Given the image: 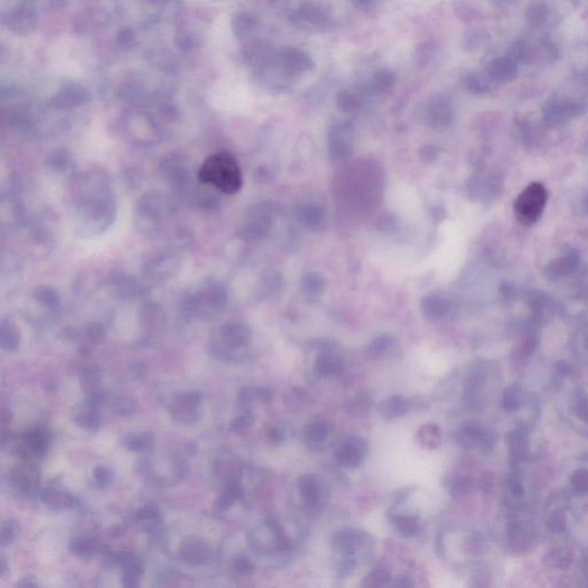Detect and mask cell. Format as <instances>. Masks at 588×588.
Masks as SVG:
<instances>
[{"instance_id":"cell-1","label":"cell","mask_w":588,"mask_h":588,"mask_svg":"<svg viewBox=\"0 0 588 588\" xmlns=\"http://www.w3.org/2000/svg\"><path fill=\"white\" fill-rule=\"evenodd\" d=\"M199 181L218 189L225 194H235L243 186V175L236 158L230 152L209 155L201 165Z\"/></svg>"},{"instance_id":"cell-2","label":"cell","mask_w":588,"mask_h":588,"mask_svg":"<svg viewBox=\"0 0 588 588\" xmlns=\"http://www.w3.org/2000/svg\"><path fill=\"white\" fill-rule=\"evenodd\" d=\"M53 63L63 75L75 77L88 70L90 54L82 44L72 40H63L54 47Z\"/></svg>"},{"instance_id":"cell-3","label":"cell","mask_w":588,"mask_h":588,"mask_svg":"<svg viewBox=\"0 0 588 588\" xmlns=\"http://www.w3.org/2000/svg\"><path fill=\"white\" fill-rule=\"evenodd\" d=\"M548 194L545 186L540 183L530 184L519 194L515 202V214L517 220L524 225L536 223L541 217Z\"/></svg>"},{"instance_id":"cell-4","label":"cell","mask_w":588,"mask_h":588,"mask_svg":"<svg viewBox=\"0 0 588 588\" xmlns=\"http://www.w3.org/2000/svg\"><path fill=\"white\" fill-rule=\"evenodd\" d=\"M368 453V441L358 436H352L337 448L335 460L340 467L356 469L365 462Z\"/></svg>"},{"instance_id":"cell-5","label":"cell","mask_w":588,"mask_h":588,"mask_svg":"<svg viewBox=\"0 0 588 588\" xmlns=\"http://www.w3.org/2000/svg\"><path fill=\"white\" fill-rule=\"evenodd\" d=\"M201 395L197 391L186 392L177 395L169 408V415L173 421L181 424H194L200 421L199 404Z\"/></svg>"},{"instance_id":"cell-6","label":"cell","mask_w":588,"mask_h":588,"mask_svg":"<svg viewBox=\"0 0 588 588\" xmlns=\"http://www.w3.org/2000/svg\"><path fill=\"white\" fill-rule=\"evenodd\" d=\"M352 125L347 122L337 123L330 129L329 158L332 162H342L352 154Z\"/></svg>"},{"instance_id":"cell-7","label":"cell","mask_w":588,"mask_h":588,"mask_svg":"<svg viewBox=\"0 0 588 588\" xmlns=\"http://www.w3.org/2000/svg\"><path fill=\"white\" fill-rule=\"evenodd\" d=\"M372 542V536L360 530L346 529L332 536L331 548L337 555H355L358 548Z\"/></svg>"},{"instance_id":"cell-8","label":"cell","mask_w":588,"mask_h":588,"mask_svg":"<svg viewBox=\"0 0 588 588\" xmlns=\"http://www.w3.org/2000/svg\"><path fill=\"white\" fill-rule=\"evenodd\" d=\"M296 487L307 509L315 510L322 503L323 486L315 475H301L296 480Z\"/></svg>"},{"instance_id":"cell-9","label":"cell","mask_w":588,"mask_h":588,"mask_svg":"<svg viewBox=\"0 0 588 588\" xmlns=\"http://www.w3.org/2000/svg\"><path fill=\"white\" fill-rule=\"evenodd\" d=\"M212 550L209 546L197 537H189L183 540L180 547L181 559L189 564L201 565L211 559Z\"/></svg>"},{"instance_id":"cell-10","label":"cell","mask_w":588,"mask_h":588,"mask_svg":"<svg viewBox=\"0 0 588 588\" xmlns=\"http://www.w3.org/2000/svg\"><path fill=\"white\" fill-rule=\"evenodd\" d=\"M314 363V372L319 377H338L344 372V361L331 347H324Z\"/></svg>"},{"instance_id":"cell-11","label":"cell","mask_w":588,"mask_h":588,"mask_svg":"<svg viewBox=\"0 0 588 588\" xmlns=\"http://www.w3.org/2000/svg\"><path fill=\"white\" fill-rule=\"evenodd\" d=\"M421 310L425 319L437 321L447 315L452 309V303L440 293H430L421 300Z\"/></svg>"},{"instance_id":"cell-12","label":"cell","mask_w":588,"mask_h":588,"mask_svg":"<svg viewBox=\"0 0 588 588\" xmlns=\"http://www.w3.org/2000/svg\"><path fill=\"white\" fill-rule=\"evenodd\" d=\"M296 217L309 230L321 231L326 225V213L323 208L312 202L299 205L296 209Z\"/></svg>"},{"instance_id":"cell-13","label":"cell","mask_w":588,"mask_h":588,"mask_svg":"<svg viewBox=\"0 0 588 588\" xmlns=\"http://www.w3.org/2000/svg\"><path fill=\"white\" fill-rule=\"evenodd\" d=\"M221 335L224 347L228 351H237L243 349L250 342L252 332L244 324H229L221 328Z\"/></svg>"},{"instance_id":"cell-14","label":"cell","mask_w":588,"mask_h":588,"mask_svg":"<svg viewBox=\"0 0 588 588\" xmlns=\"http://www.w3.org/2000/svg\"><path fill=\"white\" fill-rule=\"evenodd\" d=\"M330 424L323 420H316L307 424L303 429V443L307 448L319 450L329 434Z\"/></svg>"},{"instance_id":"cell-15","label":"cell","mask_w":588,"mask_h":588,"mask_svg":"<svg viewBox=\"0 0 588 588\" xmlns=\"http://www.w3.org/2000/svg\"><path fill=\"white\" fill-rule=\"evenodd\" d=\"M411 404L400 395H391L378 404L377 411L385 420H395L407 414Z\"/></svg>"},{"instance_id":"cell-16","label":"cell","mask_w":588,"mask_h":588,"mask_svg":"<svg viewBox=\"0 0 588 588\" xmlns=\"http://www.w3.org/2000/svg\"><path fill=\"white\" fill-rule=\"evenodd\" d=\"M10 483L20 490L28 491L36 488L38 483V471L33 466H21L10 471Z\"/></svg>"},{"instance_id":"cell-17","label":"cell","mask_w":588,"mask_h":588,"mask_svg":"<svg viewBox=\"0 0 588 588\" xmlns=\"http://www.w3.org/2000/svg\"><path fill=\"white\" fill-rule=\"evenodd\" d=\"M72 420L77 427L89 432L97 431L100 427V418L97 413V407L90 404L89 402H86V404L76 409Z\"/></svg>"},{"instance_id":"cell-18","label":"cell","mask_w":588,"mask_h":588,"mask_svg":"<svg viewBox=\"0 0 588 588\" xmlns=\"http://www.w3.org/2000/svg\"><path fill=\"white\" fill-rule=\"evenodd\" d=\"M301 289L307 299H319L326 289V278L319 273H307L301 280Z\"/></svg>"},{"instance_id":"cell-19","label":"cell","mask_w":588,"mask_h":588,"mask_svg":"<svg viewBox=\"0 0 588 588\" xmlns=\"http://www.w3.org/2000/svg\"><path fill=\"white\" fill-rule=\"evenodd\" d=\"M443 436L440 427L436 424L427 423L422 425L418 431V444L427 450H437L441 445Z\"/></svg>"},{"instance_id":"cell-20","label":"cell","mask_w":588,"mask_h":588,"mask_svg":"<svg viewBox=\"0 0 588 588\" xmlns=\"http://www.w3.org/2000/svg\"><path fill=\"white\" fill-rule=\"evenodd\" d=\"M372 397L365 393V392H358L353 398L349 399L346 402V411H349V414L354 416V418H363L368 416L369 411L372 409Z\"/></svg>"},{"instance_id":"cell-21","label":"cell","mask_w":588,"mask_h":588,"mask_svg":"<svg viewBox=\"0 0 588 588\" xmlns=\"http://www.w3.org/2000/svg\"><path fill=\"white\" fill-rule=\"evenodd\" d=\"M391 522L398 530V532L404 538H411L416 536L420 531V519L415 515H402L393 514L391 515Z\"/></svg>"},{"instance_id":"cell-22","label":"cell","mask_w":588,"mask_h":588,"mask_svg":"<svg viewBox=\"0 0 588 588\" xmlns=\"http://www.w3.org/2000/svg\"><path fill=\"white\" fill-rule=\"evenodd\" d=\"M24 441L30 454L43 455L49 446V437L42 429H35L24 434Z\"/></svg>"},{"instance_id":"cell-23","label":"cell","mask_w":588,"mask_h":588,"mask_svg":"<svg viewBox=\"0 0 588 588\" xmlns=\"http://www.w3.org/2000/svg\"><path fill=\"white\" fill-rule=\"evenodd\" d=\"M44 502L56 510L66 509L72 504V496L66 491L58 487H47L42 493Z\"/></svg>"},{"instance_id":"cell-24","label":"cell","mask_w":588,"mask_h":588,"mask_svg":"<svg viewBox=\"0 0 588 588\" xmlns=\"http://www.w3.org/2000/svg\"><path fill=\"white\" fill-rule=\"evenodd\" d=\"M70 550L81 559H90L99 552L98 541L93 538L76 537L70 540Z\"/></svg>"},{"instance_id":"cell-25","label":"cell","mask_w":588,"mask_h":588,"mask_svg":"<svg viewBox=\"0 0 588 588\" xmlns=\"http://www.w3.org/2000/svg\"><path fill=\"white\" fill-rule=\"evenodd\" d=\"M123 445L127 450H132V452H148V450H153L154 447V437L153 434H128L127 437L123 439Z\"/></svg>"},{"instance_id":"cell-26","label":"cell","mask_w":588,"mask_h":588,"mask_svg":"<svg viewBox=\"0 0 588 588\" xmlns=\"http://www.w3.org/2000/svg\"><path fill=\"white\" fill-rule=\"evenodd\" d=\"M100 381H102V372L97 367H88V368L83 369L82 372L79 374V381H81L83 390L89 395L98 392V385Z\"/></svg>"},{"instance_id":"cell-27","label":"cell","mask_w":588,"mask_h":588,"mask_svg":"<svg viewBox=\"0 0 588 588\" xmlns=\"http://www.w3.org/2000/svg\"><path fill=\"white\" fill-rule=\"evenodd\" d=\"M395 344V339L390 335H381L374 339L367 349V355L372 360H377L381 358L388 349H391Z\"/></svg>"},{"instance_id":"cell-28","label":"cell","mask_w":588,"mask_h":588,"mask_svg":"<svg viewBox=\"0 0 588 588\" xmlns=\"http://www.w3.org/2000/svg\"><path fill=\"white\" fill-rule=\"evenodd\" d=\"M240 496H241V491H240L239 487L237 485L236 482L228 483L227 487L224 488L223 492L217 498V508H220V509H228V508H230L236 501L240 499Z\"/></svg>"},{"instance_id":"cell-29","label":"cell","mask_w":588,"mask_h":588,"mask_svg":"<svg viewBox=\"0 0 588 588\" xmlns=\"http://www.w3.org/2000/svg\"><path fill=\"white\" fill-rule=\"evenodd\" d=\"M20 345V333L15 329L13 324H5L1 326V347L6 351L13 352Z\"/></svg>"},{"instance_id":"cell-30","label":"cell","mask_w":588,"mask_h":588,"mask_svg":"<svg viewBox=\"0 0 588 588\" xmlns=\"http://www.w3.org/2000/svg\"><path fill=\"white\" fill-rule=\"evenodd\" d=\"M215 472L222 479L228 480V483H232V482H236V478L239 473V468L234 461H230L229 459H221L215 463Z\"/></svg>"},{"instance_id":"cell-31","label":"cell","mask_w":588,"mask_h":588,"mask_svg":"<svg viewBox=\"0 0 588 588\" xmlns=\"http://www.w3.org/2000/svg\"><path fill=\"white\" fill-rule=\"evenodd\" d=\"M391 584V575L384 569H376L365 575L362 582V586L367 588H379L390 586Z\"/></svg>"},{"instance_id":"cell-32","label":"cell","mask_w":588,"mask_h":588,"mask_svg":"<svg viewBox=\"0 0 588 588\" xmlns=\"http://www.w3.org/2000/svg\"><path fill=\"white\" fill-rule=\"evenodd\" d=\"M137 522L148 523V527H157L161 517H160V511H159L158 507L154 504H146V506L141 507V509L137 510L135 514Z\"/></svg>"},{"instance_id":"cell-33","label":"cell","mask_w":588,"mask_h":588,"mask_svg":"<svg viewBox=\"0 0 588 588\" xmlns=\"http://www.w3.org/2000/svg\"><path fill=\"white\" fill-rule=\"evenodd\" d=\"M20 531V526L19 523L14 519H8L3 523L0 530V543L1 547H7V546L12 545L14 540L17 539V534Z\"/></svg>"},{"instance_id":"cell-34","label":"cell","mask_w":588,"mask_h":588,"mask_svg":"<svg viewBox=\"0 0 588 588\" xmlns=\"http://www.w3.org/2000/svg\"><path fill=\"white\" fill-rule=\"evenodd\" d=\"M337 562H335V573L339 578H347L352 575L356 568V557L355 555H337Z\"/></svg>"},{"instance_id":"cell-35","label":"cell","mask_w":588,"mask_h":588,"mask_svg":"<svg viewBox=\"0 0 588 588\" xmlns=\"http://www.w3.org/2000/svg\"><path fill=\"white\" fill-rule=\"evenodd\" d=\"M141 575H143L141 564L123 569V572H122V585L128 588L137 587L139 585V582H141Z\"/></svg>"},{"instance_id":"cell-36","label":"cell","mask_w":588,"mask_h":588,"mask_svg":"<svg viewBox=\"0 0 588 588\" xmlns=\"http://www.w3.org/2000/svg\"><path fill=\"white\" fill-rule=\"evenodd\" d=\"M471 488H472L471 478L460 477L454 482L453 485L450 487V495L453 496L455 500L463 499L464 496L470 493Z\"/></svg>"},{"instance_id":"cell-37","label":"cell","mask_w":588,"mask_h":588,"mask_svg":"<svg viewBox=\"0 0 588 588\" xmlns=\"http://www.w3.org/2000/svg\"><path fill=\"white\" fill-rule=\"evenodd\" d=\"M254 418L253 415L250 413H245V414L240 415L239 418H237L232 424H231L230 430L234 432L236 436H244L250 430L251 427L253 425Z\"/></svg>"},{"instance_id":"cell-38","label":"cell","mask_w":588,"mask_h":588,"mask_svg":"<svg viewBox=\"0 0 588 588\" xmlns=\"http://www.w3.org/2000/svg\"><path fill=\"white\" fill-rule=\"evenodd\" d=\"M93 478H95V483L97 486L100 487V488H105L114 479V473L109 467L99 466L93 471Z\"/></svg>"},{"instance_id":"cell-39","label":"cell","mask_w":588,"mask_h":588,"mask_svg":"<svg viewBox=\"0 0 588 588\" xmlns=\"http://www.w3.org/2000/svg\"><path fill=\"white\" fill-rule=\"evenodd\" d=\"M232 568L238 575H250L255 571L254 563L251 559H245V557H238V559H235Z\"/></svg>"},{"instance_id":"cell-40","label":"cell","mask_w":588,"mask_h":588,"mask_svg":"<svg viewBox=\"0 0 588 588\" xmlns=\"http://www.w3.org/2000/svg\"><path fill=\"white\" fill-rule=\"evenodd\" d=\"M254 400H257V388H244L238 393V404L241 407H246L248 404H252Z\"/></svg>"},{"instance_id":"cell-41","label":"cell","mask_w":588,"mask_h":588,"mask_svg":"<svg viewBox=\"0 0 588 588\" xmlns=\"http://www.w3.org/2000/svg\"><path fill=\"white\" fill-rule=\"evenodd\" d=\"M267 440L270 445L277 446V445L282 444L284 439H285V434L284 431L278 427H271L267 430L266 434Z\"/></svg>"},{"instance_id":"cell-42","label":"cell","mask_w":588,"mask_h":588,"mask_svg":"<svg viewBox=\"0 0 588 588\" xmlns=\"http://www.w3.org/2000/svg\"><path fill=\"white\" fill-rule=\"evenodd\" d=\"M116 562L118 563L122 569L130 568V566H135V565L141 564L139 559L136 556L132 555V553L122 552L116 556Z\"/></svg>"},{"instance_id":"cell-43","label":"cell","mask_w":588,"mask_h":588,"mask_svg":"<svg viewBox=\"0 0 588 588\" xmlns=\"http://www.w3.org/2000/svg\"><path fill=\"white\" fill-rule=\"evenodd\" d=\"M86 335H88L90 342L95 344V345H98L100 342H104V339H105V331H104V329L100 326H91L88 329V331H86Z\"/></svg>"},{"instance_id":"cell-44","label":"cell","mask_w":588,"mask_h":588,"mask_svg":"<svg viewBox=\"0 0 588 588\" xmlns=\"http://www.w3.org/2000/svg\"><path fill=\"white\" fill-rule=\"evenodd\" d=\"M337 105L342 112H351L352 109H355V99L352 98L351 95L344 93V95H339Z\"/></svg>"},{"instance_id":"cell-45","label":"cell","mask_w":588,"mask_h":588,"mask_svg":"<svg viewBox=\"0 0 588 588\" xmlns=\"http://www.w3.org/2000/svg\"><path fill=\"white\" fill-rule=\"evenodd\" d=\"M420 158L423 160L424 162H432L436 160V158L438 157V148H434L432 145H429V146H424L423 148H421V151H420Z\"/></svg>"},{"instance_id":"cell-46","label":"cell","mask_w":588,"mask_h":588,"mask_svg":"<svg viewBox=\"0 0 588 588\" xmlns=\"http://www.w3.org/2000/svg\"><path fill=\"white\" fill-rule=\"evenodd\" d=\"M116 409L118 414H132V411H134V404H132V401L128 400V399H118V400L116 401Z\"/></svg>"},{"instance_id":"cell-47","label":"cell","mask_w":588,"mask_h":588,"mask_svg":"<svg viewBox=\"0 0 588 588\" xmlns=\"http://www.w3.org/2000/svg\"><path fill=\"white\" fill-rule=\"evenodd\" d=\"M273 392L268 388H257V399L262 404H270L273 401Z\"/></svg>"},{"instance_id":"cell-48","label":"cell","mask_w":588,"mask_h":588,"mask_svg":"<svg viewBox=\"0 0 588 588\" xmlns=\"http://www.w3.org/2000/svg\"><path fill=\"white\" fill-rule=\"evenodd\" d=\"M390 586H393V587H400V588H407V587H413L414 584L411 582V578L409 577H406V575H401L399 578L395 579V582H391Z\"/></svg>"},{"instance_id":"cell-49","label":"cell","mask_w":588,"mask_h":588,"mask_svg":"<svg viewBox=\"0 0 588 588\" xmlns=\"http://www.w3.org/2000/svg\"><path fill=\"white\" fill-rule=\"evenodd\" d=\"M17 586L21 588L37 587L38 584H37L35 577H33V575H26V577L21 579L20 582H17Z\"/></svg>"},{"instance_id":"cell-50","label":"cell","mask_w":588,"mask_h":588,"mask_svg":"<svg viewBox=\"0 0 588 588\" xmlns=\"http://www.w3.org/2000/svg\"><path fill=\"white\" fill-rule=\"evenodd\" d=\"M10 421H12V414H10V409L3 407V409H1V423L5 425V424L10 423Z\"/></svg>"},{"instance_id":"cell-51","label":"cell","mask_w":588,"mask_h":588,"mask_svg":"<svg viewBox=\"0 0 588 588\" xmlns=\"http://www.w3.org/2000/svg\"><path fill=\"white\" fill-rule=\"evenodd\" d=\"M6 561H5V559H3V557H1V559H0V577H3V573H5V571H6Z\"/></svg>"}]
</instances>
